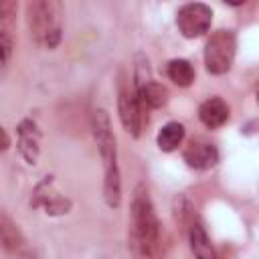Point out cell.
I'll use <instances>...</instances> for the list:
<instances>
[{"label":"cell","instance_id":"cell-2","mask_svg":"<svg viewBox=\"0 0 259 259\" xmlns=\"http://www.w3.org/2000/svg\"><path fill=\"white\" fill-rule=\"evenodd\" d=\"M132 233L130 245L140 259H158L160 257V221L154 210L152 198L144 184L134 188L132 206Z\"/></svg>","mask_w":259,"mask_h":259},{"label":"cell","instance_id":"cell-5","mask_svg":"<svg viewBox=\"0 0 259 259\" xmlns=\"http://www.w3.org/2000/svg\"><path fill=\"white\" fill-rule=\"evenodd\" d=\"M117 111H119V119H121L123 130L127 134H132L134 138H138L144 123L148 121V117H146V111L142 109V105L136 97L134 85L130 87L123 79L119 81V89H117Z\"/></svg>","mask_w":259,"mask_h":259},{"label":"cell","instance_id":"cell-1","mask_svg":"<svg viewBox=\"0 0 259 259\" xmlns=\"http://www.w3.org/2000/svg\"><path fill=\"white\" fill-rule=\"evenodd\" d=\"M91 134L103 162V200L109 208H117L121 204V174L117 166V142L109 113L105 109L93 111Z\"/></svg>","mask_w":259,"mask_h":259},{"label":"cell","instance_id":"cell-8","mask_svg":"<svg viewBox=\"0 0 259 259\" xmlns=\"http://www.w3.org/2000/svg\"><path fill=\"white\" fill-rule=\"evenodd\" d=\"M18 152L28 166H34L40 156V130L32 119H22L18 123Z\"/></svg>","mask_w":259,"mask_h":259},{"label":"cell","instance_id":"cell-15","mask_svg":"<svg viewBox=\"0 0 259 259\" xmlns=\"http://www.w3.org/2000/svg\"><path fill=\"white\" fill-rule=\"evenodd\" d=\"M166 73L170 81H174L178 87H188L194 81V67L186 59H172L166 65Z\"/></svg>","mask_w":259,"mask_h":259},{"label":"cell","instance_id":"cell-12","mask_svg":"<svg viewBox=\"0 0 259 259\" xmlns=\"http://www.w3.org/2000/svg\"><path fill=\"white\" fill-rule=\"evenodd\" d=\"M134 91H136V97H138V101H140L144 111L146 109H160V107H164L168 103V97H170L168 89L162 83H156L154 79L150 83L134 89Z\"/></svg>","mask_w":259,"mask_h":259},{"label":"cell","instance_id":"cell-7","mask_svg":"<svg viewBox=\"0 0 259 259\" xmlns=\"http://www.w3.org/2000/svg\"><path fill=\"white\" fill-rule=\"evenodd\" d=\"M30 206L34 208H42L45 214H51V217H61V214H67L73 206L71 198L57 192L55 190V184H53V176H45L32 190V196H30Z\"/></svg>","mask_w":259,"mask_h":259},{"label":"cell","instance_id":"cell-14","mask_svg":"<svg viewBox=\"0 0 259 259\" xmlns=\"http://www.w3.org/2000/svg\"><path fill=\"white\" fill-rule=\"evenodd\" d=\"M184 140V125L180 121H168L160 127L156 142L162 152H174Z\"/></svg>","mask_w":259,"mask_h":259},{"label":"cell","instance_id":"cell-11","mask_svg":"<svg viewBox=\"0 0 259 259\" xmlns=\"http://www.w3.org/2000/svg\"><path fill=\"white\" fill-rule=\"evenodd\" d=\"M0 247H4L8 253H22L26 249V239L18 225L0 210Z\"/></svg>","mask_w":259,"mask_h":259},{"label":"cell","instance_id":"cell-4","mask_svg":"<svg viewBox=\"0 0 259 259\" xmlns=\"http://www.w3.org/2000/svg\"><path fill=\"white\" fill-rule=\"evenodd\" d=\"M237 53V38L233 30H214L204 45V67L212 75H225L231 71Z\"/></svg>","mask_w":259,"mask_h":259},{"label":"cell","instance_id":"cell-13","mask_svg":"<svg viewBox=\"0 0 259 259\" xmlns=\"http://www.w3.org/2000/svg\"><path fill=\"white\" fill-rule=\"evenodd\" d=\"M188 243H190V251H192L194 259H217L214 247L200 223L188 225Z\"/></svg>","mask_w":259,"mask_h":259},{"label":"cell","instance_id":"cell-16","mask_svg":"<svg viewBox=\"0 0 259 259\" xmlns=\"http://www.w3.org/2000/svg\"><path fill=\"white\" fill-rule=\"evenodd\" d=\"M10 55H12V40L6 32H0V71L6 69Z\"/></svg>","mask_w":259,"mask_h":259},{"label":"cell","instance_id":"cell-10","mask_svg":"<svg viewBox=\"0 0 259 259\" xmlns=\"http://www.w3.org/2000/svg\"><path fill=\"white\" fill-rule=\"evenodd\" d=\"M198 119L210 127V130H217L221 125H225L229 121V105L221 99V97H210L206 101L200 103L198 107Z\"/></svg>","mask_w":259,"mask_h":259},{"label":"cell","instance_id":"cell-9","mask_svg":"<svg viewBox=\"0 0 259 259\" xmlns=\"http://www.w3.org/2000/svg\"><path fill=\"white\" fill-rule=\"evenodd\" d=\"M182 158L184 162L194 168V170H208L212 166H217L219 162V150L210 144V142H204V140H192L184 152H182Z\"/></svg>","mask_w":259,"mask_h":259},{"label":"cell","instance_id":"cell-3","mask_svg":"<svg viewBox=\"0 0 259 259\" xmlns=\"http://www.w3.org/2000/svg\"><path fill=\"white\" fill-rule=\"evenodd\" d=\"M61 2L55 0H34L26 4L30 36L47 49H55L61 42Z\"/></svg>","mask_w":259,"mask_h":259},{"label":"cell","instance_id":"cell-17","mask_svg":"<svg viewBox=\"0 0 259 259\" xmlns=\"http://www.w3.org/2000/svg\"><path fill=\"white\" fill-rule=\"evenodd\" d=\"M10 148V136L6 134L4 127H0V152H6Z\"/></svg>","mask_w":259,"mask_h":259},{"label":"cell","instance_id":"cell-6","mask_svg":"<svg viewBox=\"0 0 259 259\" xmlns=\"http://www.w3.org/2000/svg\"><path fill=\"white\" fill-rule=\"evenodd\" d=\"M212 22V10L210 6L202 2H190L184 4L176 12V26L186 38H198L204 32H208Z\"/></svg>","mask_w":259,"mask_h":259},{"label":"cell","instance_id":"cell-18","mask_svg":"<svg viewBox=\"0 0 259 259\" xmlns=\"http://www.w3.org/2000/svg\"><path fill=\"white\" fill-rule=\"evenodd\" d=\"M14 8H16V4H12V2H0V18L10 16Z\"/></svg>","mask_w":259,"mask_h":259}]
</instances>
